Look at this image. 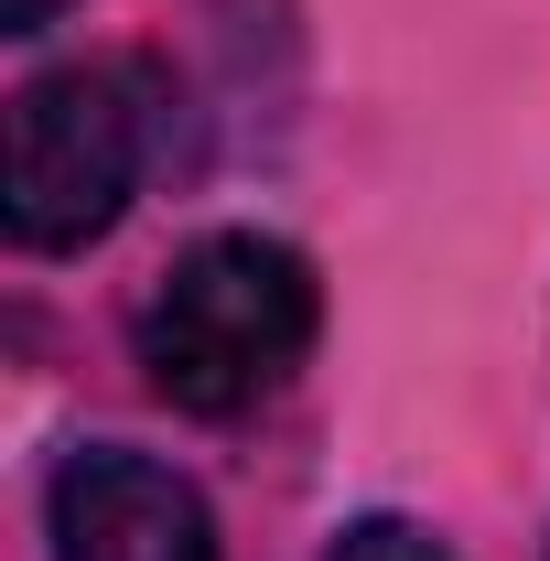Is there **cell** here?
Listing matches in <instances>:
<instances>
[{"label": "cell", "instance_id": "cell-3", "mask_svg": "<svg viewBox=\"0 0 550 561\" xmlns=\"http://www.w3.org/2000/svg\"><path fill=\"white\" fill-rule=\"evenodd\" d=\"M55 561H227L206 496L130 443H76L55 465Z\"/></svg>", "mask_w": 550, "mask_h": 561}, {"label": "cell", "instance_id": "cell-2", "mask_svg": "<svg viewBox=\"0 0 550 561\" xmlns=\"http://www.w3.org/2000/svg\"><path fill=\"white\" fill-rule=\"evenodd\" d=\"M151 162V76L140 66H55L11 98V238L22 249H87L130 206Z\"/></svg>", "mask_w": 550, "mask_h": 561}, {"label": "cell", "instance_id": "cell-5", "mask_svg": "<svg viewBox=\"0 0 550 561\" xmlns=\"http://www.w3.org/2000/svg\"><path fill=\"white\" fill-rule=\"evenodd\" d=\"M55 11H66V0H0V33H44Z\"/></svg>", "mask_w": 550, "mask_h": 561}, {"label": "cell", "instance_id": "cell-4", "mask_svg": "<svg viewBox=\"0 0 550 561\" xmlns=\"http://www.w3.org/2000/svg\"><path fill=\"white\" fill-rule=\"evenodd\" d=\"M324 561H454V551H443L421 518H356V529H345Z\"/></svg>", "mask_w": 550, "mask_h": 561}, {"label": "cell", "instance_id": "cell-1", "mask_svg": "<svg viewBox=\"0 0 550 561\" xmlns=\"http://www.w3.org/2000/svg\"><path fill=\"white\" fill-rule=\"evenodd\" d=\"M313 324H324L313 260L280 249V238H260V227H227V238H195L173 271L151 280L130 346H140L151 389L173 411L238 421L313 356Z\"/></svg>", "mask_w": 550, "mask_h": 561}]
</instances>
